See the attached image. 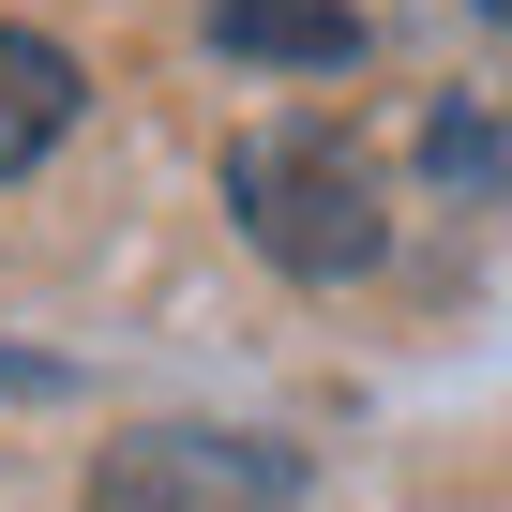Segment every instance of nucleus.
<instances>
[{
    "label": "nucleus",
    "instance_id": "obj_1",
    "mask_svg": "<svg viewBox=\"0 0 512 512\" xmlns=\"http://www.w3.org/2000/svg\"><path fill=\"white\" fill-rule=\"evenodd\" d=\"M226 211H241V241L272 256V272H302V287L377 272V241H392V196H377V166H362L347 136H241V151H226Z\"/></svg>",
    "mask_w": 512,
    "mask_h": 512
},
{
    "label": "nucleus",
    "instance_id": "obj_6",
    "mask_svg": "<svg viewBox=\"0 0 512 512\" xmlns=\"http://www.w3.org/2000/svg\"><path fill=\"white\" fill-rule=\"evenodd\" d=\"M31 392H61V362H31V347H0V407H31Z\"/></svg>",
    "mask_w": 512,
    "mask_h": 512
},
{
    "label": "nucleus",
    "instance_id": "obj_3",
    "mask_svg": "<svg viewBox=\"0 0 512 512\" xmlns=\"http://www.w3.org/2000/svg\"><path fill=\"white\" fill-rule=\"evenodd\" d=\"M76 106H91L76 46H46V31H0V181H31V166L76 136Z\"/></svg>",
    "mask_w": 512,
    "mask_h": 512
},
{
    "label": "nucleus",
    "instance_id": "obj_5",
    "mask_svg": "<svg viewBox=\"0 0 512 512\" xmlns=\"http://www.w3.org/2000/svg\"><path fill=\"white\" fill-rule=\"evenodd\" d=\"M422 166H437V181H512V121L467 91V106H437V121H422Z\"/></svg>",
    "mask_w": 512,
    "mask_h": 512
},
{
    "label": "nucleus",
    "instance_id": "obj_7",
    "mask_svg": "<svg viewBox=\"0 0 512 512\" xmlns=\"http://www.w3.org/2000/svg\"><path fill=\"white\" fill-rule=\"evenodd\" d=\"M482 16H512V0H482Z\"/></svg>",
    "mask_w": 512,
    "mask_h": 512
},
{
    "label": "nucleus",
    "instance_id": "obj_2",
    "mask_svg": "<svg viewBox=\"0 0 512 512\" xmlns=\"http://www.w3.org/2000/svg\"><path fill=\"white\" fill-rule=\"evenodd\" d=\"M287 497H302V452L226 422H136L91 452V512H287Z\"/></svg>",
    "mask_w": 512,
    "mask_h": 512
},
{
    "label": "nucleus",
    "instance_id": "obj_4",
    "mask_svg": "<svg viewBox=\"0 0 512 512\" xmlns=\"http://www.w3.org/2000/svg\"><path fill=\"white\" fill-rule=\"evenodd\" d=\"M211 46L226 61H362V16H347V0H211Z\"/></svg>",
    "mask_w": 512,
    "mask_h": 512
}]
</instances>
